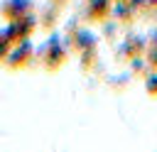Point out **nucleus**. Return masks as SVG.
Returning a JSON list of instances; mask_svg holds the SVG:
<instances>
[{
	"label": "nucleus",
	"mask_w": 157,
	"mask_h": 152,
	"mask_svg": "<svg viewBox=\"0 0 157 152\" xmlns=\"http://www.w3.org/2000/svg\"><path fill=\"white\" fill-rule=\"evenodd\" d=\"M110 10L108 0H91V17H103Z\"/></svg>",
	"instance_id": "nucleus-2"
},
{
	"label": "nucleus",
	"mask_w": 157,
	"mask_h": 152,
	"mask_svg": "<svg viewBox=\"0 0 157 152\" xmlns=\"http://www.w3.org/2000/svg\"><path fill=\"white\" fill-rule=\"evenodd\" d=\"M29 54H32V49H29V44L22 39V54H20V47H15V49H12V56H10V64H12V66H25V61L29 59Z\"/></svg>",
	"instance_id": "nucleus-1"
}]
</instances>
